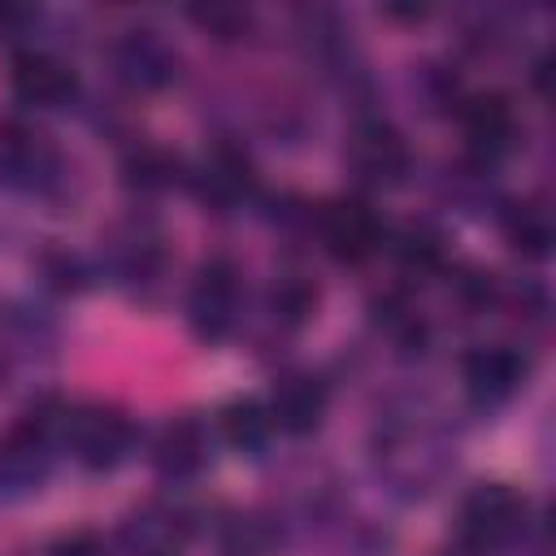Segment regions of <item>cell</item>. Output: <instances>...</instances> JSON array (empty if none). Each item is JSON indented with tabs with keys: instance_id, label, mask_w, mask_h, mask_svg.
<instances>
[{
	"instance_id": "6da1fadb",
	"label": "cell",
	"mask_w": 556,
	"mask_h": 556,
	"mask_svg": "<svg viewBox=\"0 0 556 556\" xmlns=\"http://www.w3.org/2000/svg\"><path fill=\"white\" fill-rule=\"evenodd\" d=\"M61 452H70L83 469L109 473L135 452V421L113 404H74L61 408Z\"/></svg>"
},
{
	"instance_id": "7a4b0ae2",
	"label": "cell",
	"mask_w": 556,
	"mask_h": 556,
	"mask_svg": "<svg viewBox=\"0 0 556 556\" xmlns=\"http://www.w3.org/2000/svg\"><path fill=\"white\" fill-rule=\"evenodd\" d=\"M61 182V152L48 130L4 117L0 122V187L17 195H48Z\"/></svg>"
},
{
	"instance_id": "3957f363",
	"label": "cell",
	"mask_w": 556,
	"mask_h": 556,
	"mask_svg": "<svg viewBox=\"0 0 556 556\" xmlns=\"http://www.w3.org/2000/svg\"><path fill=\"white\" fill-rule=\"evenodd\" d=\"M61 452V413H35L0 439V486L9 495L39 491Z\"/></svg>"
},
{
	"instance_id": "277c9868",
	"label": "cell",
	"mask_w": 556,
	"mask_h": 556,
	"mask_svg": "<svg viewBox=\"0 0 556 556\" xmlns=\"http://www.w3.org/2000/svg\"><path fill=\"white\" fill-rule=\"evenodd\" d=\"M530 504L508 482H482L460 504V534L473 552H500L526 534Z\"/></svg>"
},
{
	"instance_id": "5b68a950",
	"label": "cell",
	"mask_w": 556,
	"mask_h": 556,
	"mask_svg": "<svg viewBox=\"0 0 556 556\" xmlns=\"http://www.w3.org/2000/svg\"><path fill=\"white\" fill-rule=\"evenodd\" d=\"M343 161H348L352 178L365 182V187H400L408 178V169H413L408 139L382 117H365V122H356L348 130Z\"/></svg>"
},
{
	"instance_id": "8992f818",
	"label": "cell",
	"mask_w": 556,
	"mask_h": 556,
	"mask_svg": "<svg viewBox=\"0 0 556 556\" xmlns=\"http://www.w3.org/2000/svg\"><path fill=\"white\" fill-rule=\"evenodd\" d=\"M317 235H321V248L343 265H361V261L378 256L387 243L382 217L374 213L369 200H356V195H339V200L321 204Z\"/></svg>"
},
{
	"instance_id": "52a82bcc",
	"label": "cell",
	"mask_w": 556,
	"mask_h": 556,
	"mask_svg": "<svg viewBox=\"0 0 556 556\" xmlns=\"http://www.w3.org/2000/svg\"><path fill=\"white\" fill-rule=\"evenodd\" d=\"M187 321L195 339L222 343L239 321V269L226 256H208L187 291Z\"/></svg>"
},
{
	"instance_id": "ba28073f",
	"label": "cell",
	"mask_w": 556,
	"mask_h": 556,
	"mask_svg": "<svg viewBox=\"0 0 556 556\" xmlns=\"http://www.w3.org/2000/svg\"><path fill=\"white\" fill-rule=\"evenodd\" d=\"M109 56H113V74H117L130 91H139V96L165 91V87L178 78V52H174V43H169L161 30H152V26L126 30V35L113 43Z\"/></svg>"
},
{
	"instance_id": "9c48e42d",
	"label": "cell",
	"mask_w": 556,
	"mask_h": 556,
	"mask_svg": "<svg viewBox=\"0 0 556 556\" xmlns=\"http://www.w3.org/2000/svg\"><path fill=\"white\" fill-rule=\"evenodd\" d=\"M460 130H465V148L478 165H495L504 161L517 139H521V117L513 109L508 96L500 91H482V96H469L460 104Z\"/></svg>"
},
{
	"instance_id": "30bf717a",
	"label": "cell",
	"mask_w": 556,
	"mask_h": 556,
	"mask_svg": "<svg viewBox=\"0 0 556 556\" xmlns=\"http://www.w3.org/2000/svg\"><path fill=\"white\" fill-rule=\"evenodd\" d=\"M9 87L26 109H65L78 96V74L56 52L22 48L9 65Z\"/></svg>"
},
{
	"instance_id": "8fae6325",
	"label": "cell",
	"mask_w": 556,
	"mask_h": 556,
	"mask_svg": "<svg viewBox=\"0 0 556 556\" xmlns=\"http://www.w3.org/2000/svg\"><path fill=\"white\" fill-rule=\"evenodd\" d=\"M460 374H465L469 400L482 404V408H495V404H508L526 387L530 361L513 343H482V348H473L465 356Z\"/></svg>"
},
{
	"instance_id": "7c38bea8",
	"label": "cell",
	"mask_w": 556,
	"mask_h": 556,
	"mask_svg": "<svg viewBox=\"0 0 556 556\" xmlns=\"http://www.w3.org/2000/svg\"><path fill=\"white\" fill-rule=\"evenodd\" d=\"M326 408H330V391L317 374H304V369H287L278 374L269 400H265V413L274 421V430L282 434H313L321 421H326Z\"/></svg>"
},
{
	"instance_id": "4fadbf2b",
	"label": "cell",
	"mask_w": 556,
	"mask_h": 556,
	"mask_svg": "<svg viewBox=\"0 0 556 556\" xmlns=\"http://www.w3.org/2000/svg\"><path fill=\"white\" fill-rule=\"evenodd\" d=\"M213 452V434L200 417H174L161 426L156 443H152V469L165 482H191Z\"/></svg>"
},
{
	"instance_id": "5bb4252c",
	"label": "cell",
	"mask_w": 556,
	"mask_h": 556,
	"mask_svg": "<svg viewBox=\"0 0 556 556\" xmlns=\"http://www.w3.org/2000/svg\"><path fill=\"white\" fill-rule=\"evenodd\" d=\"M109 265L122 282L143 287L165 269V239L152 222H126L113 239H109Z\"/></svg>"
},
{
	"instance_id": "9a60e30c",
	"label": "cell",
	"mask_w": 556,
	"mask_h": 556,
	"mask_svg": "<svg viewBox=\"0 0 556 556\" xmlns=\"http://www.w3.org/2000/svg\"><path fill=\"white\" fill-rule=\"evenodd\" d=\"M256 187V174H252V161L235 148H213L195 174V191L204 204H213L217 213H230L235 204H243Z\"/></svg>"
},
{
	"instance_id": "2e32d148",
	"label": "cell",
	"mask_w": 556,
	"mask_h": 556,
	"mask_svg": "<svg viewBox=\"0 0 556 556\" xmlns=\"http://www.w3.org/2000/svg\"><path fill=\"white\" fill-rule=\"evenodd\" d=\"M122 543L130 556H182V526L174 513L165 508H139L126 526H122Z\"/></svg>"
},
{
	"instance_id": "e0dca14e",
	"label": "cell",
	"mask_w": 556,
	"mask_h": 556,
	"mask_svg": "<svg viewBox=\"0 0 556 556\" xmlns=\"http://www.w3.org/2000/svg\"><path fill=\"white\" fill-rule=\"evenodd\" d=\"M504 235L508 243L521 252V256H547L552 252V239H556V226H552V208L543 200H517L504 208Z\"/></svg>"
},
{
	"instance_id": "ac0fdd59",
	"label": "cell",
	"mask_w": 556,
	"mask_h": 556,
	"mask_svg": "<svg viewBox=\"0 0 556 556\" xmlns=\"http://www.w3.org/2000/svg\"><path fill=\"white\" fill-rule=\"evenodd\" d=\"M317 308V287L308 274L300 269H282L269 287V317L282 326V330H300Z\"/></svg>"
},
{
	"instance_id": "d6986e66",
	"label": "cell",
	"mask_w": 556,
	"mask_h": 556,
	"mask_svg": "<svg viewBox=\"0 0 556 556\" xmlns=\"http://www.w3.org/2000/svg\"><path fill=\"white\" fill-rule=\"evenodd\" d=\"M269 434H274V421H269V413H265V404L261 400H230L226 408H222V439L230 443V447H239V452H261L265 443H269Z\"/></svg>"
},
{
	"instance_id": "ffe728a7",
	"label": "cell",
	"mask_w": 556,
	"mask_h": 556,
	"mask_svg": "<svg viewBox=\"0 0 556 556\" xmlns=\"http://www.w3.org/2000/svg\"><path fill=\"white\" fill-rule=\"evenodd\" d=\"M395 256H400L404 269L430 274V269H439V261H443V239H439L430 226H404V235L395 239Z\"/></svg>"
},
{
	"instance_id": "44dd1931",
	"label": "cell",
	"mask_w": 556,
	"mask_h": 556,
	"mask_svg": "<svg viewBox=\"0 0 556 556\" xmlns=\"http://www.w3.org/2000/svg\"><path fill=\"white\" fill-rule=\"evenodd\" d=\"M52 556H104V547H100L96 534L78 530V534H70V539H61V543L52 547Z\"/></svg>"
}]
</instances>
